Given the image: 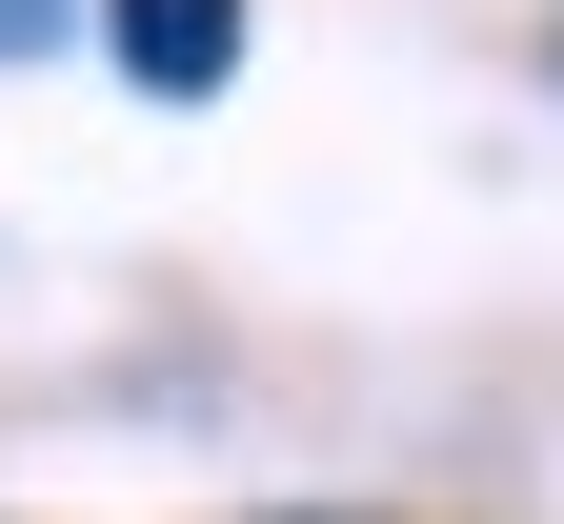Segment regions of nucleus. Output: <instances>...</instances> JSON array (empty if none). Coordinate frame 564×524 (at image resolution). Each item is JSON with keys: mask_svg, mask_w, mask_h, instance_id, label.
Wrapping results in <instances>:
<instances>
[{"mask_svg": "<svg viewBox=\"0 0 564 524\" xmlns=\"http://www.w3.org/2000/svg\"><path fill=\"white\" fill-rule=\"evenodd\" d=\"M21 41H61V0H0V61H21Z\"/></svg>", "mask_w": 564, "mask_h": 524, "instance_id": "nucleus-2", "label": "nucleus"}, {"mask_svg": "<svg viewBox=\"0 0 564 524\" xmlns=\"http://www.w3.org/2000/svg\"><path fill=\"white\" fill-rule=\"evenodd\" d=\"M101 41H121L141 101H223L242 82V0H101Z\"/></svg>", "mask_w": 564, "mask_h": 524, "instance_id": "nucleus-1", "label": "nucleus"}]
</instances>
